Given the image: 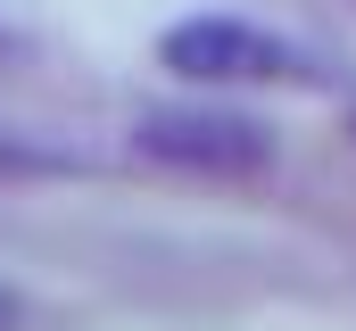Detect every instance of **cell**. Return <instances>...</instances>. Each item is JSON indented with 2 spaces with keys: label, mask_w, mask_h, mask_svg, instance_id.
I'll use <instances>...</instances> for the list:
<instances>
[{
  "label": "cell",
  "mask_w": 356,
  "mask_h": 331,
  "mask_svg": "<svg viewBox=\"0 0 356 331\" xmlns=\"http://www.w3.org/2000/svg\"><path fill=\"white\" fill-rule=\"evenodd\" d=\"M33 174H83L75 150H50V141H33V133H8L0 124V182H33Z\"/></svg>",
  "instance_id": "cell-3"
},
{
  "label": "cell",
  "mask_w": 356,
  "mask_h": 331,
  "mask_svg": "<svg viewBox=\"0 0 356 331\" xmlns=\"http://www.w3.org/2000/svg\"><path fill=\"white\" fill-rule=\"evenodd\" d=\"M158 58L182 83H298L307 75V58L249 17H182L158 33Z\"/></svg>",
  "instance_id": "cell-2"
},
{
  "label": "cell",
  "mask_w": 356,
  "mask_h": 331,
  "mask_svg": "<svg viewBox=\"0 0 356 331\" xmlns=\"http://www.w3.org/2000/svg\"><path fill=\"white\" fill-rule=\"evenodd\" d=\"M133 150L149 166H175V174H266L273 133L257 116H232V108H141Z\"/></svg>",
  "instance_id": "cell-1"
},
{
  "label": "cell",
  "mask_w": 356,
  "mask_h": 331,
  "mask_svg": "<svg viewBox=\"0 0 356 331\" xmlns=\"http://www.w3.org/2000/svg\"><path fill=\"white\" fill-rule=\"evenodd\" d=\"M0 331H17V290H0Z\"/></svg>",
  "instance_id": "cell-4"
}]
</instances>
